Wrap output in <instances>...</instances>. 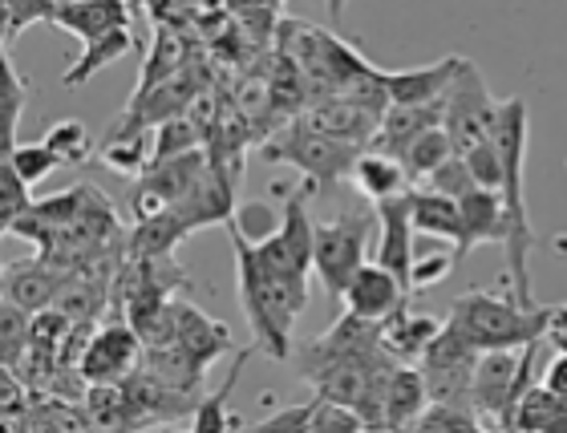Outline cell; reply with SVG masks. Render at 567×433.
<instances>
[{
	"instance_id": "cell-2",
	"label": "cell",
	"mask_w": 567,
	"mask_h": 433,
	"mask_svg": "<svg viewBox=\"0 0 567 433\" xmlns=\"http://www.w3.org/2000/svg\"><path fill=\"white\" fill-rule=\"evenodd\" d=\"M231 244H236L239 305H244V317L251 324L256 349L268 361H288L292 357V320H296L292 296L284 292V283L268 271V264L260 259V247L248 244L239 231H231Z\"/></svg>"
},
{
	"instance_id": "cell-8",
	"label": "cell",
	"mask_w": 567,
	"mask_h": 433,
	"mask_svg": "<svg viewBox=\"0 0 567 433\" xmlns=\"http://www.w3.org/2000/svg\"><path fill=\"white\" fill-rule=\"evenodd\" d=\"M478 361H483V352L474 349L458 328L454 324L442 328V337L417 361V369L425 377L430 405H471V385H474V373H478Z\"/></svg>"
},
{
	"instance_id": "cell-20",
	"label": "cell",
	"mask_w": 567,
	"mask_h": 433,
	"mask_svg": "<svg viewBox=\"0 0 567 433\" xmlns=\"http://www.w3.org/2000/svg\"><path fill=\"white\" fill-rule=\"evenodd\" d=\"M458 207H462V227H466V244L454 256V264L471 256V247L478 244H507V207H503V195L474 187L471 195H462Z\"/></svg>"
},
{
	"instance_id": "cell-37",
	"label": "cell",
	"mask_w": 567,
	"mask_h": 433,
	"mask_svg": "<svg viewBox=\"0 0 567 433\" xmlns=\"http://www.w3.org/2000/svg\"><path fill=\"white\" fill-rule=\"evenodd\" d=\"M0 183H4V195H0V227L9 231L12 223L21 219V215H29L37 207L33 195H29V187L21 183V175L12 171V166H0Z\"/></svg>"
},
{
	"instance_id": "cell-18",
	"label": "cell",
	"mask_w": 567,
	"mask_h": 433,
	"mask_svg": "<svg viewBox=\"0 0 567 433\" xmlns=\"http://www.w3.org/2000/svg\"><path fill=\"white\" fill-rule=\"evenodd\" d=\"M134 9L114 4V0H85V4H53L49 24L70 29L73 37H82V45H94L97 37L114 33V29H131Z\"/></svg>"
},
{
	"instance_id": "cell-38",
	"label": "cell",
	"mask_w": 567,
	"mask_h": 433,
	"mask_svg": "<svg viewBox=\"0 0 567 433\" xmlns=\"http://www.w3.org/2000/svg\"><path fill=\"white\" fill-rule=\"evenodd\" d=\"M312 417H317V398L292 410H280L272 417H264L260 425H244V433H312Z\"/></svg>"
},
{
	"instance_id": "cell-21",
	"label": "cell",
	"mask_w": 567,
	"mask_h": 433,
	"mask_svg": "<svg viewBox=\"0 0 567 433\" xmlns=\"http://www.w3.org/2000/svg\"><path fill=\"white\" fill-rule=\"evenodd\" d=\"M97 158H102V166H106V171H114V175L134 178V183H138V178L146 175V171H151V163H154V146H151V138H146V130L118 122L106 138L97 142Z\"/></svg>"
},
{
	"instance_id": "cell-10",
	"label": "cell",
	"mask_w": 567,
	"mask_h": 433,
	"mask_svg": "<svg viewBox=\"0 0 567 433\" xmlns=\"http://www.w3.org/2000/svg\"><path fill=\"white\" fill-rule=\"evenodd\" d=\"M410 199H414V190L373 207V212H378V227H381L378 259H373V264H381L385 271H393L405 288H410V271H414V259H417L414 256V219H410Z\"/></svg>"
},
{
	"instance_id": "cell-16",
	"label": "cell",
	"mask_w": 567,
	"mask_h": 433,
	"mask_svg": "<svg viewBox=\"0 0 567 433\" xmlns=\"http://www.w3.org/2000/svg\"><path fill=\"white\" fill-rule=\"evenodd\" d=\"M175 344L187 352L190 361L203 364V369H212L219 357H227L231 349V332L227 324L212 320L203 308H195L190 300H175Z\"/></svg>"
},
{
	"instance_id": "cell-44",
	"label": "cell",
	"mask_w": 567,
	"mask_h": 433,
	"mask_svg": "<svg viewBox=\"0 0 567 433\" xmlns=\"http://www.w3.org/2000/svg\"><path fill=\"white\" fill-rule=\"evenodd\" d=\"M158 433H190V430H175V425H166V430H158Z\"/></svg>"
},
{
	"instance_id": "cell-24",
	"label": "cell",
	"mask_w": 567,
	"mask_h": 433,
	"mask_svg": "<svg viewBox=\"0 0 567 433\" xmlns=\"http://www.w3.org/2000/svg\"><path fill=\"white\" fill-rule=\"evenodd\" d=\"M142 373L154 377V381H163V385L175 389V393L199 398V385H203V377H207V369L190 361L178 344H171V349H146V357H142Z\"/></svg>"
},
{
	"instance_id": "cell-9",
	"label": "cell",
	"mask_w": 567,
	"mask_h": 433,
	"mask_svg": "<svg viewBox=\"0 0 567 433\" xmlns=\"http://www.w3.org/2000/svg\"><path fill=\"white\" fill-rule=\"evenodd\" d=\"M142 357H146V344L134 332V324L114 317L97 328L94 340H90L82 361V377L90 385H122V381H131L142 369Z\"/></svg>"
},
{
	"instance_id": "cell-28",
	"label": "cell",
	"mask_w": 567,
	"mask_h": 433,
	"mask_svg": "<svg viewBox=\"0 0 567 433\" xmlns=\"http://www.w3.org/2000/svg\"><path fill=\"white\" fill-rule=\"evenodd\" d=\"M195 151H207V134H203L187 114L183 117H171L158 126L154 134V163L151 166H163V163H175V158H187Z\"/></svg>"
},
{
	"instance_id": "cell-36",
	"label": "cell",
	"mask_w": 567,
	"mask_h": 433,
	"mask_svg": "<svg viewBox=\"0 0 567 433\" xmlns=\"http://www.w3.org/2000/svg\"><path fill=\"white\" fill-rule=\"evenodd\" d=\"M280 223H284V215H276L272 207H264V203H248V207H239L236 219L227 223V227L244 235L248 244L260 247L264 239H272V235L280 231Z\"/></svg>"
},
{
	"instance_id": "cell-6",
	"label": "cell",
	"mask_w": 567,
	"mask_h": 433,
	"mask_svg": "<svg viewBox=\"0 0 567 433\" xmlns=\"http://www.w3.org/2000/svg\"><path fill=\"white\" fill-rule=\"evenodd\" d=\"M264 158L272 163H292L296 171H305L308 183H341V178H353L357 158L365 151H353L344 142H332L324 134H317L312 126H305V117H296L288 130H276V138H268L260 146Z\"/></svg>"
},
{
	"instance_id": "cell-40",
	"label": "cell",
	"mask_w": 567,
	"mask_h": 433,
	"mask_svg": "<svg viewBox=\"0 0 567 433\" xmlns=\"http://www.w3.org/2000/svg\"><path fill=\"white\" fill-rule=\"evenodd\" d=\"M434 195H446V199H462V195H471L474 190V178H471V166L462 163V158H450L434 178H430V187Z\"/></svg>"
},
{
	"instance_id": "cell-42",
	"label": "cell",
	"mask_w": 567,
	"mask_h": 433,
	"mask_svg": "<svg viewBox=\"0 0 567 433\" xmlns=\"http://www.w3.org/2000/svg\"><path fill=\"white\" fill-rule=\"evenodd\" d=\"M544 344H551L556 357H567V305H551V320H547Z\"/></svg>"
},
{
	"instance_id": "cell-30",
	"label": "cell",
	"mask_w": 567,
	"mask_h": 433,
	"mask_svg": "<svg viewBox=\"0 0 567 433\" xmlns=\"http://www.w3.org/2000/svg\"><path fill=\"white\" fill-rule=\"evenodd\" d=\"M45 146L61 166H82L85 158L94 154V134H90V126H85V122H78V117H65V122H53V126H49Z\"/></svg>"
},
{
	"instance_id": "cell-39",
	"label": "cell",
	"mask_w": 567,
	"mask_h": 433,
	"mask_svg": "<svg viewBox=\"0 0 567 433\" xmlns=\"http://www.w3.org/2000/svg\"><path fill=\"white\" fill-rule=\"evenodd\" d=\"M312 433H365V422L357 410L332 405V401L317 398V417H312Z\"/></svg>"
},
{
	"instance_id": "cell-4",
	"label": "cell",
	"mask_w": 567,
	"mask_h": 433,
	"mask_svg": "<svg viewBox=\"0 0 567 433\" xmlns=\"http://www.w3.org/2000/svg\"><path fill=\"white\" fill-rule=\"evenodd\" d=\"M547 344H527L519 352H483L478 373L471 385V410L478 422H495L498 433H511V422L519 413L523 398L535 389V364Z\"/></svg>"
},
{
	"instance_id": "cell-7",
	"label": "cell",
	"mask_w": 567,
	"mask_h": 433,
	"mask_svg": "<svg viewBox=\"0 0 567 433\" xmlns=\"http://www.w3.org/2000/svg\"><path fill=\"white\" fill-rule=\"evenodd\" d=\"M498 110H503V102H495V97H491L483 70H478L474 61H466L462 78L450 85L446 122H442V130H446L450 142H454V151H458V158H466L474 146H483V142L495 138Z\"/></svg>"
},
{
	"instance_id": "cell-31",
	"label": "cell",
	"mask_w": 567,
	"mask_h": 433,
	"mask_svg": "<svg viewBox=\"0 0 567 433\" xmlns=\"http://www.w3.org/2000/svg\"><path fill=\"white\" fill-rule=\"evenodd\" d=\"M0 73H4V94H0V102H4V154H9L17 151V122H21L24 102L33 97V85L17 73L9 49H0Z\"/></svg>"
},
{
	"instance_id": "cell-43",
	"label": "cell",
	"mask_w": 567,
	"mask_h": 433,
	"mask_svg": "<svg viewBox=\"0 0 567 433\" xmlns=\"http://www.w3.org/2000/svg\"><path fill=\"white\" fill-rule=\"evenodd\" d=\"M559 401H567V357H556L551 369H547V381H544Z\"/></svg>"
},
{
	"instance_id": "cell-1",
	"label": "cell",
	"mask_w": 567,
	"mask_h": 433,
	"mask_svg": "<svg viewBox=\"0 0 567 433\" xmlns=\"http://www.w3.org/2000/svg\"><path fill=\"white\" fill-rule=\"evenodd\" d=\"M495 146L507 166V183H503V207H507V280L511 292L523 308H535L532 300V271H527V256H532L535 231L532 215H527V199H523V158H527V102L511 97L498 110L495 126Z\"/></svg>"
},
{
	"instance_id": "cell-5",
	"label": "cell",
	"mask_w": 567,
	"mask_h": 433,
	"mask_svg": "<svg viewBox=\"0 0 567 433\" xmlns=\"http://www.w3.org/2000/svg\"><path fill=\"white\" fill-rule=\"evenodd\" d=\"M378 212H341L337 219L317 223V251H312V271L324 283L332 300H344L357 271L365 268V247L373 235Z\"/></svg>"
},
{
	"instance_id": "cell-34",
	"label": "cell",
	"mask_w": 567,
	"mask_h": 433,
	"mask_svg": "<svg viewBox=\"0 0 567 433\" xmlns=\"http://www.w3.org/2000/svg\"><path fill=\"white\" fill-rule=\"evenodd\" d=\"M410 433H483V422L471 405H430Z\"/></svg>"
},
{
	"instance_id": "cell-45",
	"label": "cell",
	"mask_w": 567,
	"mask_h": 433,
	"mask_svg": "<svg viewBox=\"0 0 567 433\" xmlns=\"http://www.w3.org/2000/svg\"><path fill=\"white\" fill-rule=\"evenodd\" d=\"M483 433H498V430H483Z\"/></svg>"
},
{
	"instance_id": "cell-26",
	"label": "cell",
	"mask_w": 567,
	"mask_h": 433,
	"mask_svg": "<svg viewBox=\"0 0 567 433\" xmlns=\"http://www.w3.org/2000/svg\"><path fill=\"white\" fill-rule=\"evenodd\" d=\"M248 357H251V349L236 352L231 373H227L224 385L212 389L207 398H199V405H195V417H190V433H227L231 425L239 422V417H231V413H227V398H231V389H236V381H239V373H244Z\"/></svg>"
},
{
	"instance_id": "cell-11",
	"label": "cell",
	"mask_w": 567,
	"mask_h": 433,
	"mask_svg": "<svg viewBox=\"0 0 567 433\" xmlns=\"http://www.w3.org/2000/svg\"><path fill=\"white\" fill-rule=\"evenodd\" d=\"M471 58H442L422 70H393L385 73V90H390L393 106H434L446 102L450 85L458 82Z\"/></svg>"
},
{
	"instance_id": "cell-15",
	"label": "cell",
	"mask_w": 567,
	"mask_h": 433,
	"mask_svg": "<svg viewBox=\"0 0 567 433\" xmlns=\"http://www.w3.org/2000/svg\"><path fill=\"white\" fill-rule=\"evenodd\" d=\"M442 122H446V102H434V106H390V114L381 117V130L369 151L390 154V158L402 163L405 151L417 138H425L430 130H442Z\"/></svg>"
},
{
	"instance_id": "cell-17",
	"label": "cell",
	"mask_w": 567,
	"mask_h": 433,
	"mask_svg": "<svg viewBox=\"0 0 567 433\" xmlns=\"http://www.w3.org/2000/svg\"><path fill=\"white\" fill-rule=\"evenodd\" d=\"M442 320L430 312H410V305H402L385 324H381V352L393 364H414L425 357V349L442 337Z\"/></svg>"
},
{
	"instance_id": "cell-32",
	"label": "cell",
	"mask_w": 567,
	"mask_h": 433,
	"mask_svg": "<svg viewBox=\"0 0 567 433\" xmlns=\"http://www.w3.org/2000/svg\"><path fill=\"white\" fill-rule=\"evenodd\" d=\"M0 344H4V369H21V357L29 352V344H33V317L24 312V308L17 305H0Z\"/></svg>"
},
{
	"instance_id": "cell-27",
	"label": "cell",
	"mask_w": 567,
	"mask_h": 433,
	"mask_svg": "<svg viewBox=\"0 0 567 433\" xmlns=\"http://www.w3.org/2000/svg\"><path fill=\"white\" fill-rule=\"evenodd\" d=\"M131 49H134L131 29H114V33L97 37L94 45H85V49H82V58H78V65H73V70H65V78H61V82L70 85V90H78V85L90 82V78H94L97 70H106V65H114L118 58H126Z\"/></svg>"
},
{
	"instance_id": "cell-25",
	"label": "cell",
	"mask_w": 567,
	"mask_h": 433,
	"mask_svg": "<svg viewBox=\"0 0 567 433\" xmlns=\"http://www.w3.org/2000/svg\"><path fill=\"white\" fill-rule=\"evenodd\" d=\"M511 433H567V401H559L547 385H535L523 398Z\"/></svg>"
},
{
	"instance_id": "cell-12",
	"label": "cell",
	"mask_w": 567,
	"mask_h": 433,
	"mask_svg": "<svg viewBox=\"0 0 567 433\" xmlns=\"http://www.w3.org/2000/svg\"><path fill=\"white\" fill-rule=\"evenodd\" d=\"M65 271H58L45 259H24L4 268V305L24 308L29 317H41L49 308H58V296L65 288Z\"/></svg>"
},
{
	"instance_id": "cell-13",
	"label": "cell",
	"mask_w": 567,
	"mask_h": 433,
	"mask_svg": "<svg viewBox=\"0 0 567 433\" xmlns=\"http://www.w3.org/2000/svg\"><path fill=\"white\" fill-rule=\"evenodd\" d=\"M405 296H410V288L393 271H385L381 264H365L357 271V280L349 283V292H344V312L385 324L405 305Z\"/></svg>"
},
{
	"instance_id": "cell-35",
	"label": "cell",
	"mask_w": 567,
	"mask_h": 433,
	"mask_svg": "<svg viewBox=\"0 0 567 433\" xmlns=\"http://www.w3.org/2000/svg\"><path fill=\"white\" fill-rule=\"evenodd\" d=\"M462 163L471 166V178L478 190H495V195H503V183H507V166H503V154H498L495 138L483 142V146H474Z\"/></svg>"
},
{
	"instance_id": "cell-41",
	"label": "cell",
	"mask_w": 567,
	"mask_h": 433,
	"mask_svg": "<svg viewBox=\"0 0 567 433\" xmlns=\"http://www.w3.org/2000/svg\"><path fill=\"white\" fill-rule=\"evenodd\" d=\"M450 268H454V256H442V251L414 259V271H410V292H422V288L442 283L450 276Z\"/></svg>"
},
{
	"instance_id": "cell-19",
	"label": "cell",
	"mask_w": 567,
	"mask_h": 433,
	"mask_svg": "<svg viewBox=\"0 0 567 433\" xmlns=\"http://www.w3.org/2000/svg\"><path fill=\"white\" fill-rule=\"evenodd\" d=\"M430 410V393H425V377L414 364H398L385 385V413H381V430L410 433L414 422Z\"/></svg>"
},
{
	"instance_id": "cell-3",
	"label": "cell",
	"mask_w": 567,
	"mask_h": 433,
	"mask_svg": "<svg viewBox=\"0 0 567 433\" xmlns=\"http://www.w3.org/2000/svg\"><path fill=\"white\" fill-rule=\"evenodd\" d=\"M551 308H523L515 296L466 292L450 308V324L478 352H519L547 337Z\"/></svg>"
},
{
	"instance_id": "cell-29",
	"label": "cell",
	"mask_w": 567,
	"mask_h": 433,
	"mask_svg": "<svg viewBox=\"0 0 567 433\" xmlns=\"http://www.w3.org/2000/svg\"><path fill=\"white\" fill-rule=\"evenodd\" d=\"M450 158H458V151H454V142H450V134L446 130H430L425 138H417L410 151H405V158H402V166L410 171V178H430L442 171V166L450 163Z\"/></svg>"
},
{
	"instance_id": "cell-22",
	"label": "cell",
	"mask_w": 567,
	"mask_h": 433,
	"mask_svg": "<svg viewBox=\"0 0 567 433\" xmlns=\"http://www.w3.org/2000/svg\"><path fill=\"white\" fill-rule=\"evenodd\" d=\"M410 219H414L417 235L450 239V244H454V256H458L462 244H466L458 199H446V195H434V190H414V199H410Z\"/></svg>"
},
{
	"instance_id": "cell-14",
	"label": "cell",
	"mask_w": 567,
	"mask_h": 433,
	"mask_svg": "<svg viewBox=\"0 0 567 433\" xmlns=\"http://www.w3.org/2000/svg\"><path fill=\"white\" fill-rule=\"evenodd\" d=\"M305 126H312L317 134L332 142H344V146H353V151H365L373 146L381 130V117L369 114V110L353 106V102H344V97H332V102H317V106H308L305 114Z\"/></svg>"
},
{
	"instance_id": "cell-33",
	"label": "cell",
	"mask_w": 567,
	"mask_h": 433,
	"mask_svg": "<svg viewBox=\"0 0 567 433\" xmlns=\"http://www.w3.org/2000/svg\"><path fill=\"white\" fill-rule=\"evenodd\" d=\"M4 166H12V171L21 175L24 187L33 190V187H41V183H45L61 163L49 154L45 142H17V151L4 154Z\"/></svg>"
},
{
	"instance_id": "cell-23",
	"label": "cell",
	"mask_w": 567,
	"mask_h": 433,
	"mask_svg": "<svg viewBox=\"0 0 567 433\" xmlns=\"http://www.w3.org/2000/svg\"><path fill=\"white\" fill-rule=\"evenodd\" d=\"M353 187L378 207V203H385V199L410 195V171H405L398 158H390V154L365 151L353 166Z\"/></svg>"
}]
</instances>
